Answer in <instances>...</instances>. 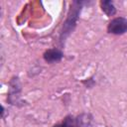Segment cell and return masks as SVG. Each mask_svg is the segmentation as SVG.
Segmentation results:
<instances>
[{"label": "cell", "mask_w": 127, "mask_h": 127, "mask_svg": "<svg viewBox=\"0 0 127 127\" xmlns=\"http://www.w3.org/2000/svg\"><path fill=\"white\" fill-rule=\"evenodd\" d=\"M107 30L109 33L115 34V35L124 34L125 32H127V19L123 17H118L113 19L109 23Z\"/></svg>", "instance_id": "obj_1"}, {"label": "cell", "mask_w": 127, "mask_h": 127, "mask_svg": "<svg viewBox=\"0 0 127 127\" xmlns=\"http://www.w3.org/2000/svg\"><path fill=\"white\" fill-rule=\"evenodd\" d=\"M63 58V53L58 50V49H51L48 50L45 54H44V59L46 62L48 63H56V62H60Z\"/></svg>", "instance_id": "obj_2"}, {"label": "cell", "mask_w": 127, "mask_h": 127, "mask_svg": "<svg viewBox=\"0 0 127 127\" xmlns=\"http://www.w3.org/2000/svg\"><path fill=\"white\" fill-rule=\"evenodd\" d=\"M100 5H101L102 11L107 16H112V15L115 14L116 9H115V7H114V5H113V3L111 1H101Z\"/></svg>", "instance_id": "obj_3"}, {"label": "cell", "mask_w": 127, "mask_h": 127, "mask_svg": "<svg viewBox=\"0 0 127 127\" xmlns=\"http://www.w3.org/2000/svg\"><path fill=\"white\" fill-rule=\"evenodd\" d=\"M88 115L85 114V118H83V114L80 115L77 120H76V123L79 127H90L91 126V119H87Z\"/></svg>", "instance_id": "obj_4"}, {"label": "cell", "mask_w": 127, "mask_h": 127, "mask_svg": "<svg viewBox=\"0 0 127 127\" xmlns=\"http://www.w3.org/2000/svg\"><path fill=\"white\" fill-rule=\"evenodd\" d=\"M55 127H74V120L71 116H67L64 119L61 125H57Z\"/></svg>", "instance_id": "obj_5"}]
</instances>
